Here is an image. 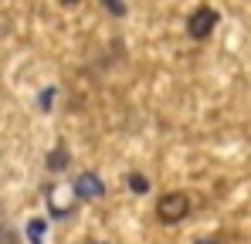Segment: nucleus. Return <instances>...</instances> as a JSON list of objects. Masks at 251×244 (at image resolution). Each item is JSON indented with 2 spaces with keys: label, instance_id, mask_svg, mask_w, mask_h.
<instances>
[{
  "label": "nucleus",
  "instance_id": "20e7f679",
  "mask_svg": "<svg viewBox=\"0 0 251 244\" xmlns=\"http://www.w3.org/2000/svg\"><path fill=\"white\" fill-rule=\"evenodd\" d=\"M65 166H68V149L58 146V149L48 156V170H65Z\"/></svg>",
  "mask_w": 251,
  "mask_h": 244
},
{
  "label": "nucleus",
  "instance_id": "9d476101",
  "mask_svg": "<svg viewBox=\"0 0 251 244\" xmlns=\"http://www.w3.org/2000/svg\"><path fill=\"white\" fill-rule=\"evenodd\" d=\"M92 244H102V241H92Z\"/></svg>",
  "mask_w": 251,
  "mask_h": 244
},
{
  "label": "nucleus",
  "instance_id": "7ed1b4c3",
  "mask_svg": "<svg viewBox=\"0 0 251 244\" xmlns=\"http://www.w3.org/2000/svg\"><path fill=\"white\" fill-rule=\"evenodd\" d=\"M75 194H78L82 200H99V197L105 194V187H102L99 173H82V176L75 180Z\"/></svg>",
  "mask_w": 251,
  "mask_h": 244
},
{
  "label": "nucleus",
  "instance_id": "423d86ee",
  "mask_svg": "<svg viewBox=\"0 0 251 244\" xmlns=\"http://www.w3.org/2000/svg\"><path fill=\"white\" fill-rule=\"evenodd\" d=\"M41 234H44V224H41V220H34V224H31V238L41 241Z\"/></svg>",
  "mask_w": 251,
  "mask_h": 244
},
{
  "label": "nucleus",
  "instance_id": "39448f33",
  "mask_svg": "<svg viewBox=\"0 0 251 244\" xmlns=\"http://www.w3.org/2000/svg\"><path fill=\"white\" fill-rule=\"evenodd\" d=\"M129 187H132V194H146V190H150L146 176H139V173H132V176H129Z\"/></svg>",
  "mask_w": 251,
  "mask_h": 244
},
{
  "label": "nucleus",
  "instance_id": "0eeeda50",
  "mask_svg": "<svg viewBox=\"0 0 251 244\" xmlns=\"http://www.w3.org/2000/svg\"><path fill=\"white\" fill-rule=\"evenodd\" d=\"M105 7H109L112 14H126V7H123V3H119V0H105Z\"/></svg>",
  "mask_w": 251,
  "mask_h": 244
},
{
  "label": "nucleus",
  "instance_id": "6e6552de",
  "mask_svg": "<svg viewBox=\"0 0 251 244\" xmlns=\"http://www.w3.org/2000/svg\"><path fill=\"white\" fill-rule=\"evenodd\" d=\"M194 244H221V241H214V238H204V241H194Z\"/></svg>",
  "mask_w": 251,
  "mask_h": 244
},
{
  "label": "nucleus",
  "instance_id": "f03ea898",
  "mask_svg": "<svg viewBox=\"0 0 251 244\" xmlns=\"http://www.w3.org/2000/svg\"><path fill=\"white\" fill-rule=\"evenodd\" d=\"M214 27H217V10H210V7H197L190 14V21H187V34L197 41H204Z\"/></svg>",
  "mask_w": 251,
  "mask_h": 244
},
{
  "label": "nucleus",
  "instance_id": "1a4fd4ad",
  "mask_svg": "<svg viewBox=\"0 0 251 244\" xmlns=\"http://www.w3.org/2000/svg\"><path fill=\"white\" fill-rule=\"evenodd\" d=\"M61 3H65V7H75V3H78V0H61Z\"/></svg>",
  "mask_w": 251,
  "mask_h": 244
},
{
  "label": "nucleus",
  "instance_id": "f257e3e1",
  "mask_svg": "<svg viewBox=\"0 0 251 244\" xmlns=\"http://www.w3.org/2000/svg\"><path fill=\"white\" fill-rule=\"evenodd\" d=\"M156 214H160L163 224H180V220L190 214V200H187V194H167V197H160Z\"/></svg>",
  "mask_w": 251,
  "mask_h": 244
}]
</instances>
